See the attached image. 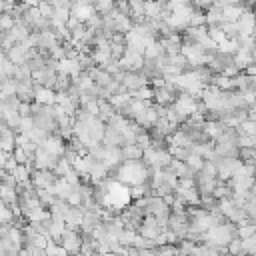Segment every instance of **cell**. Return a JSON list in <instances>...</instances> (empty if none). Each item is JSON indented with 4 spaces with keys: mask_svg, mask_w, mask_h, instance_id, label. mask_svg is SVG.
I'll return each instance as SVG.
<instances>
[{
    "mask_svg": "<svg viewBox=\"0 0 256 256\" xmlns=\"http://www.w3.org/2000/svg\"><path fill=\"white\" fill-rule=\"evenodd\" d=\"M238 146H242V148H256V136H238Z\"/></svg>",
    "mask_w": 256,
    "mask_h": 256,
    "instance_id": "obj_16",
    "label": "cell"
},
{
    "mask_svg": "<svg viewBox=\"0 0 256 256\" xmlns=\"http://www.w3.org/2000/svg\"><path fill=\"white\" fill-rule=\"evenodd\" d=\"M58 44H56V34L52 30H44V32H38V48L42 50H54Z\"/></svg>",
    "mask_w": 256,
    "mask_h": 256,
    "instance_id": "obj_9",
    "label": "cell"
},
{
    "mask_svg": "<svg viewBox=\"0 0 256 256\" xmlns=\"http://www.w3.org/2000/svg\"><path fill=\"white\" fill-rule=\"evenodd\" d=\"M186 162V166L196 174V172H202V168H204V160H202V156H198V154H194V152H190V156L184 160Z\"/></svg>",
    "mask_w": 256,
    "mask_h": 256,
    "instance_id": "obj_13",
    "label": "cell"
},
{
    "mask_svg": "<svg viewBox=\"0 0 256 256\" xmlns=\"http://www.w3.org/2000/svg\"><path fill=\"white\" fill-rule=\"evenodd\" d=\"M238 136H256V120H244L238 126Z\"/></svg>",
    "mask_w": 256,
    "mask_h": 256,
    "instance_id": "obj_14",
    "label": "cell"
},
{
    "mask_svg": "<svg viewBox=\"0 0 256 256\" xmlns=\"http://www.w3.org/2000/svg\"><path fill=\"white\" fill-rule=\"evenodd\" d=\"M154 96H156V100H158V104L162 106V104H174L176 100H174V92H172V88L166 84V86H162V88H154Z\"/></svg>",
    "mask_w": 256,
    "mask_h": 256,
    "instance_id": "obj_12",
    "label": "cell"
},
{
    "mask_svg": "<svg viewBox=\"0 0 256 256\" xmlns=\"http://www.w3.org/2000/svg\"><path fill=\"white\" fill-rule=\"evenodd\" d=\"M146 178H148V170H146V166H142L140 162H126V164H122V168L118 170V180H120L122 184L140 186V184H144Z\"/></svg>",
    "mask_w": 256,
    "mask_h": 256,
    "instance_id": "obj_2",
    "label": "cell"
},
{
    "mask_svg": "<svg viewBox=\"0 0 256 256\" xmlns=\"http://www.w3.org/2000/svg\"><path fill=\"white\" fill-rule=\"evenodd\" d=\"M36 102L40 106H48V104H54L56 102V94L52 92V88H44V86H38L36 88Z\"/></svg>",
    "mask_w": 256,
    "mask_h": 256,
    "instance_id": "obj_11",
    "label": "cell"
},
{
    "mask_svg": "<svg viewBox=\"0 0 256 256\" xmlns=\"http://www.w3.org/2000/svg\"><path fill=\"white\" fill-rule=\"evenodd\" d=\"M242 166H244V162H242L240 158H220V160L216 162V168H218V176H220L222 180L234 178Z\"/></svg>",
    "mask_w": 256,
    "mask_h": 256,
    "instance_id": "obj_3",
    "label": "cell"
},
{
    "mask_svg": "<svg viewBox=\"0 0 256 256\" xmlns=\"http://www.w3.org/2000/svg\"><path fill=\"white\" fill-rule=\"evenodd\" d=\"M228 252H230V256H240V254H244L242 238H234V240L228 244Z\"/></svg>",
    "mask_w": 256,
    "mask_h": 256,
    "instance_id": "obj_15",
    "label": "cell"
},
{
    "mask_svg": "<svg viewBox=\"0 0 256 256\" xmlns=\"http://www.w3.org/2000/svg\"><path fill=\"white\" fill-rule=\"evenodd\" d=\"M184 118L186 116H194V114H198V102H196V98L194 96H190V94H182V96H178L176 98V102L172 104Z\"/></svg>",
    "mask_w": 256,
    "mask_h": 256,
    "instance_id": "obj_4",
    "label": "cell"
},
{
    "mask_svg": "<svg viewBox=\"0 0 256 256\" xmlns=\"http://www.w3.org/2000/svg\"><path fill=\"white\" fill-rule=\"evenodd\" d=\"M142 156H144V150H142L138 144H126V146L122 148V158H124L126 162H138Z\"/></svg>",
    "mask_w": 256,
    "mask_h": 256,
    "instance_id": "obj_10",
    "label": "cell"
},
{
    "mask_svg": "<svg viewBox=\"0 0 256 256\" xmlns=\"http://www.w3.org/2000/svg\"><path fill=\"white\" fill-rule=\"evenodd\" d=\"M10 222V210H8V204H4L2 206V224L6 226Z\"/></svg>",
    "mask_w": 256,
    "mask_h": 256,
    "instance_id": "obj_19",
    "label": "cell"
},
{
    "mask_svg": "<svg viewBox=\"0 0 256 256\" xmlns=\"http://www.w3.org/2000/svg\"><path fill=\"white\" fill-rule=\"evenodd\" d=\"M122 84H124V88L136 92V90H140V88L146 86V76H144L142 72H124Z\"/></svg>",
    "mask_w": 256,
    "mask_h": 256,
    "instance_id": "obj_8",
    "label": "cell"
},
{
    "mask_svg": "<svg viewBox=\"0 0 256 256\" xmlns=\"http://www.w3.org/2000/svg\"><path fill=\"white\" fill-rule=\"evenodd\" d=\"M242 244H244V254H256V234L252 238L242 240Z\"/></svg>",
    "mask_w": 256,
    "mask_h": 256,
    "instance_id": "obj_17",
    "label": "cell"
},
{
    "mask_svg": "<svg viewBox=\"0 0 256 256\" xmlns=\"http://www.w3.org/2000/svg\"><path fill=\"white\" fill-rule=\"evenodd\" d=\"M204 240H206V246H210L214 250L228 248V244L234 240V228L230 224H218L204 234Z\"/></svg>",
    "mask_w": 256,
    "mask_h": 256,
    "instance_id": "obj_1",
    "label": "cell"
},
{
    "mask_svg": "<svg viewBox=\"0 0 256 256\" xmlns=\"http://www.w3.org/2000/svg\"><path fill=\"white\" fill-rule=\"evenodd\" d=\"M236 24H238L240 38L254 36V30H256V16H254L252 12H244V14H242V18H240Z\"/></svg>",
    "mask_w": 256,
    "mask_h": 256,
    "instance_id": "obj_7",
    "label": "cell"
},
{
    "mask_svg": "<svg viewBox=\"0 0 256 256\" xmlns=\"http://www.w3.org/2000/svg\"><path fill=\"white\" fill-rule=\"evenodd\" d=\"M146 192V188H144V184H140V186H132V192H130V196L132 198H142V194Z\"/></svg>",
    "mask_w": 256,
    "mask_h": 256,
    "instance_id": "obj_18",
    "label": "cell"
},
{
    "mask_svg": "<svg viewBox=\"0 0 256 256\" xmlns=\"http://www.w3.org/2000/svg\"><path fill=\"white\" fill-rule=\"evenodd\" d=\"M58 156H54V154H50L46 148H38V152L34 154V166H36V170H52V168H56V164H58Z\"/></svg>",
    "mask_w": 256,
    "mask_h": 256,
    "instance_id": "obj_5",
    "label": "cell"
},
{
    "mask_svg": "<svg viewBox=\"0 0 256 256\" xmlns=\"http://www.w3.org/2000/svg\"><path fill=\"white\" fill-rule=\"evenodd\" d=\"M58 244H60L68 254H78V252L82 250L84 240H80V234H78L76 230H66V234L60 238Z\"/></svg>",
    "mask_w": 256,
    "mask_h": 256,
    "instance_id": "obj_6",
    "label": "cell"
}]
</instances>
